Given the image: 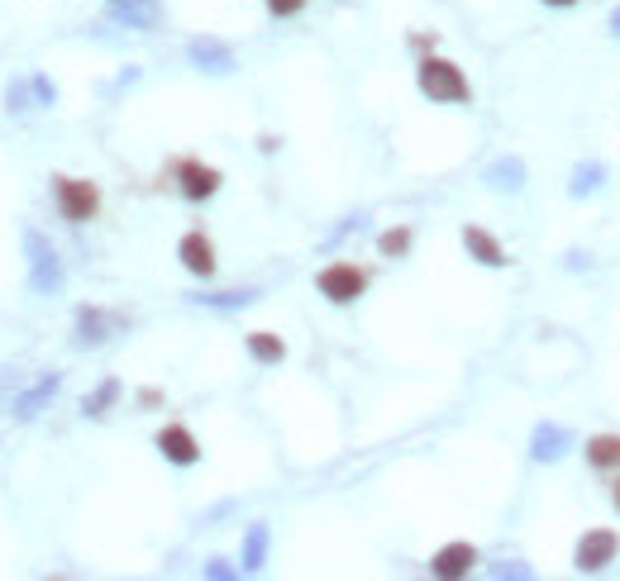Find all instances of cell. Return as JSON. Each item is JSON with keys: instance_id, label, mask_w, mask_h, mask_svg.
Listing matches in <instances>:
<instances>
[{"instance_id": "obj_1", "label": "cell", "mask_w": 620, "mask_h": 581, "mask_svg": "<svg viewBox=\"0 0 620 581\" xmlns=\"http://www.w3.org/2000/svg\"><path fill=\"white\" fill-rule=\"evenodd\" d=\"M416 86H420L425 101H435V105H468L472 101L468 72L458 68L454 58H444V53H425L416 62Z\"/></svg>"}, {"instance_id": "obj_2", "label": "cell", "mask_w": 620, "mask_h": 581, "mask_svg": "<svg viewBox=\"0 0 620 581\" xmlns=\"http://www.w3.org/2000/svg\"><path fill=\"white\" fill-rule=\"evenodd\" d=\"M616 558H620V534H616L611 524H592V529H582L578 543H572V572H578V577H597V572H607Z\"/></svg>"}, {"instance_id": "obj_3", "label": "cell", "mask_w": 620, "mask_h": 581, "mask_svg": "<svg viewBox=\"0 0 620 581\" xmlns=\"http://www.w3.org/2000/svg\"><path fill=\"white\" fill-rule=\"evenodd\" d=\"M368 286H373V277H368V267H358V263H325L321 272H315V290L329 300V305H354V300H363L368 296Z\"/></svg>"}, {"instance_id": "obj_4", "label": "cell", "mask_w": 620, "mask_h": 581, "mask_svg": "<svg viewBox=\"0 0 620 581\" xmlns=\"http://www.w3.org/2000/svg\"><path fill=\"white\" fill-rule=\"evenodd\" d=\"M53 201L68 224H91L101 215V186L87 176H53Z\"/></svg>"}, {"instance_id": "obj_5", "label": "cell", "mask_w": 620, "mask_h": 581, "mask_svg": "<svg viewBox=\"0 0 620 581\" xmlns=\"http://www.w3.org/2000/svg\"><path fill=\"white\" fill-rule=\"evenodd\" d=\"M572 448H578V434H572L568 425H559V419H539V425L530 429V462H539V467L563 462Z\"/></svg>"}, {"instance_id": "obj_6", "label": "cell", "mask_w": 620, "mask_h": 581, "mask_svg": "<svg viewBox=\"0 0 620 581\" xmlns=\"http://www.w3.org/2000/svg\"><path fill=\"white\" fill-rule=\"evenodd\" d=\"M172 176H177L182 201H191V205H205L220 186H225V172H220V167H205L201 157H182V163L172 167Z\"/></svg>"}, {"instance_id": "obj_7", "label": "cell", "mask_w": 620, "mask_h": 581, "mask_svg": "<svg viewBox=\"0 0 620 581\" xmlns=\"http://www.w3.org/2000/svg\"><path fill=\"white\" fill-rule=\"evenodd\" d=\"M153 448H157V453H163L172 467H196V462H201V439L182 425V419H172V425L157 429Z\"/></svg>"}, {"instance_id": "obj_8", "label": "cell", "mask_w": 620, "mask_h": 581, "mask_svg": "<svg viewBox=\"0 0 620 581\" xmlns=\"http://www.w3.org/2000/svg\"><path fill=\"white\" fill-rule=\"evenodd\" d=\"M464 253L472 257L477 267H491V272H501V267H511V253H506V244L491 230H482V224H464Z\"/></svg>"}, {"instance_id": "obj_9", "label": "cell", "mask_w": 620, "mask_h": 581, "mask_svg": "<svg viewBox=\"0 0 620 581\" xmlns=\"http://www.w3.org/2000/svg\"><path fill=\"white\" fill-rule=\"evenodd\" d=\"M177 263L191 272V277H215V267H220V257H215V244H211V234L205 230H186L177 238Z\"/></svg>"}, {"instance_id": "obj_10", "label": "cell", "mask_w": 620, "mask_h": 581, "mask_svg": "<svg viewBox=\"0 0 620 581\" xmlns=\"http://www.w3.org/2000/svg\"><path fill=\"white\" fill-rule=\"evenodd\" d=\"M472 568H477V548L468 539L444 543V548H435V558H429V577H439V581H464Z\"/></svg>"}, {"instance_id": "obj_11", "label": "cell", "mask_w": 620, "mask_h": 581, "mask_svg": "<svg viewBox=\"0 0 620 581\" xmlns=\"http://www.w3.org/2000/svg\"><path fill=\"white\" fill-rule=\"evenodd\" d=\"M582 462L601 477H616L620 472V434L601 429V434H592V439H582Z\"/></svg>"}, {"instance_id": "obj_12", "label": "cell", "mask_w": 620, "mask_h": 581, "mask_svg": "<svg viewBox=\"0 0 620 581\" xmlns=\"http://www.w3.org/2000/svg\"><path fill=\"white\" fill-rule=\"evenodd\" d=\"M525 176H530V167L520 163V157H497V163H487L482 167V182L491 191H501V196H511V191L525 186Z\"/></svg>"}, {"instance_id": "obj_13", "label": "cell", "mask_w": 620, "mask_h": 581, "mask_svg": "<svg viewBox=\"0 0 620 581\" xmlns=\"http://www.w3.org/2000/svg\"><path fill=\"white\" fill-rule=\"evenodd\" d=\"M186 53L201 72H234V53H230V43H220V39H191Z\"/></svg>"}, {"instance_id": "obj_14", "label": "cell", "mask_w": 620, "mask_h": 581, "mask_svg": "<svg viewBox=\"0 0 620 581\" xmlns=\"http://www.w3.org/2000/svg\"><path fill=\"white\" fill-rule=\"evenodd\" d=\"M244 348H248V358L263 363V367H282L286 363V344H282V334H273V329L244 334Z\"/></svg>"}, {"instance_id": "obj_15", "label": "cell", "mask_w": 620, "mask_h": 581, "mask_svg": "<svg viewBox=\"0 0 620 581\" xmlns=\"http://www.w3.org/2000/svg\"><path fill=\"white\" fill-rule=\"evenodd\" d=\"M29 253H34V286H39V290H53V286H62V267H58V253L48 248L39 234H29Z\"/></svg>"}, {"instance_id": "obj_16", "label": "cell", "mask_w": 620, "mask_h": 581, "mask_svg": "<svg viewBox=\"0 0 620 581\" xmlns=\"http://www.w3.org/2000/svg\"><path fill=\"white\" fill-rule=\"evenodd\" d=\"M601 182H607V163H597V157H582V163L572 167V176H568V196L572 201H587L592 191H601Z\"/></svg>"}, {"instance_id": "obj_17", "label": "cell", "mask_w": 620, "mask_h": 581, "mask_svg": "<svg viewBox=\"0 0 620 581\" xmlns=\"http://www.w3.org/2000/svg\"><path fill=\"white\" fill-rule=\"evenodd\" d=\"M115 20L130 29H157V0H115Z\"/></svg>"}, {"instance_id": "obj_18", "label": "cell", "mask_w": 620, "mask_h": 581, "mask_svg": "<svg viewBox=\"0 0 620 581\" xmlns=\"http://www.w3.org/2000/svg\"><path fill=\"white\" fill-rule=\"evenodd\" d=\"M410 244H416V230H410V224H392V230L377 234V253L392 257V263H396V257H406Z\"/></svg>"}, {"instance_id": "obj_19", "label": "cell", "mask_w": 620, "mask_h": 581, "mask_svg": "<svg viewBox=\"0 0 620 581\" xmlns=\"http://www.w3.org/2000/svg\"><path fill=\"white\" fill-rule=\"evenodd\" d=\"M267 562V524H253L244 539V572H258Z\"/></svg>"}, {"instance_id": "obj_20", "label": "cell", "mask_w": 620, "mask_h": 581, "mask_svg": "<svg viewBox=\"0 0 620 581\" xmlns=\"http://www.w3.org/2000/svg\"><path fill=\"white\" fill-rule=\"evenodd\" d=\"M115 400H120V381L110 377V381H101V386H95V391L82 400V410H87V415H105L110 406H115Z\"/></svg>"}, {"instance_id": "obj_21", "label": "cell", "mask_w": 620, "mask_h": 581, "mask_svg": "<svg viewBox=\"0 0 620 581\" xmlns=\"http://www.w3.org/2000/svg\"><path fill=\"white\" fill-rule=\"evenodd\" d=\"M77 329H82V344H101L105 338V315L101 310H82L77 315Z\"/></svg>"}, {"instance_id": "obj_22", "label": "cell", "mask_w": 620, "mask_h": 581, "mask_svg": "<svg viewBox=\"0 0 620 581\" xmlns=\"http://www.w3.org/2000/svg\"><path fill=\"white\" fill-rule=\"evenodd\" d=\"M53 391H58V377H43V381L34 386V391H29V396L20 400V415H39V406H43V400L53 396Z\"/></svg>"}, {"instance_id": "obj_23", "label": "cell", "mask_w": 620, "mask_h": 581, "mask_svg": "<svg viewBox=\"0 0 620 581\" xmlns=\"http://www.w3.org/2000/svg\"><path fill=\"white\" fill-rule=\"evenodd\" d=\"M263 6H267V14H273V20H292V14H301L311 0H263Z\"/></svg>"}, {"instance_id": "obj_24", "label": "cell", "mask_w": 620, "mask_h": 581, "mask_svg": "<svg viewBox=\"0 0 620 581\" xmlns=\"http://www.w3.org/2000/svg\"><path fill=\"white\" fill-rule=\"evenodd\" d=\"M196 300H211V305H248V300H258V290H225V296H196Z\"/></svg>"}, {"instance_id": "obj_25", "label": "cell", "mask_w": 620, "mask_h": 581, "mask_svg": "<svg viewBox=\"0 0 620 581\" xmlns=\"http://www.w3.org/2000/svg\"><path fill=\"white\" fill-rule=\"evenodd\" d=\"M491 577H530L525 562H501V568H491Z\"/></svg>"}, {"instance_id": "obj_26", "label": "cell", "mask_w": 620, "mask_h": 581, "mask_svg": "<svg viewBox=\"0 0 620 581\" xmlns=\"http://www.w3.org/2000/svg\"><path fill=\"white\" fill-rule=\"evenodd\" d=\"M139 406H163V391H157V386H143V391H139Z\"/></svg>"}, {"instance_id": "obj_27", "label": "cell", "mask_w": 620, "mask_h": 581, "mask_svg": "<svg viewBox=\"0 0 620 581\" xmlns=\"http://www.w3.org/2000/svg\"><path fill=\"white\" fill-rule=\"evenodd\" d=\"M563 267H568V272H582V267H587V253H578V248H572V253H568V263H563Z\"/></svg>"}, {"instance_id": "obj_28", "label": "cell", "mask_w": 620, "mask_h": 581, "mask_svg": "<svg viewBox=\"0 0 620 581\" xmlns=\"http://www.w3.org/2000/svg\"><path fill=\"white\" fill-rule=\"evenodd\" d=\"M607 34H611V39H616V43H620V6H616V10H611V20H607Z\"/></svg>"}, {"instance_id": "obj_29", "label": "cell", "mask_w": 620, "mask_h": 581, "mask_svg": "<svg viewBox=\"0 0 620 581\" xmlns=\"http://www.w3.org/2000/svg\"><path fill=\"white\" fill-rule=\"evenodd\" d=\"M539 6H549V10H572V6H582V0H539Z\"/></svg>"}, {"instance_id": "obj_30", "label": "cell", "mask_w": 620, "mask_h": 581, "mask_svg": "<svg viewBox=\"0 0 620 581\" xmlns=\"http://www.w3.org/2000/svg\"><path fill=\"white\" fill-rule=\"evenodd\" d=\"M410 43H416L420 53H429V48H435V34H416V39H410Z\"/></svg>"}, {"instance_id": "obj_31", "label": "cell", "mask_w": 620, "mask_h": 581, "mask_svg": "<svg viewBox=\"0 0 620 581\" xmlns=\"http://www.w3.org/2000/svg\"><path fill=\"white\" fill-rule=\"evenodd\" d=\"M611 506H616V514H620V472L611 477Z\"/></svg>"}]
</instances>
